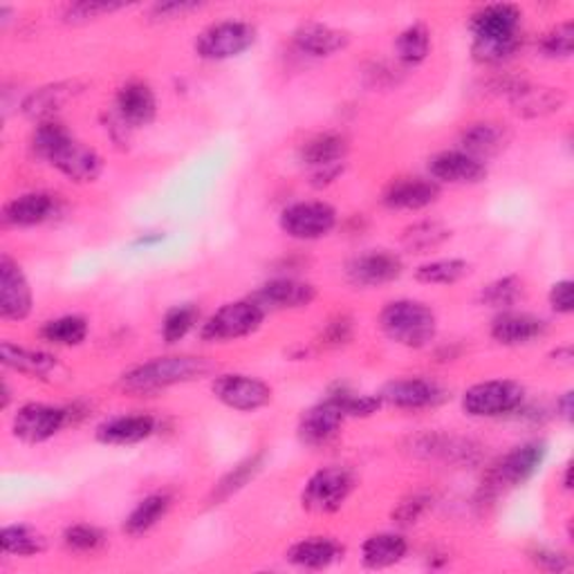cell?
<instances>
[{"label": "cell", "mask_w": 574, "mask_h": 574, "mask_svg": "<svg viewBox=\"0 0 574 574\" xmlns=\"http://www.w3.org/2000/svg\"><path fill=\"white\" fill-rule=\"evenodd\" d=\"M29 147L36 158L46 160L70 183L90 185L103 173L101 155L88 144L79 141L57 120L36 124Z\"/></svg>", "instance_id": "6da1fadb"}, {"label": "cell", "mask_w": 574, "mask_h": 574, "mask_svg": "<svg viewBox=\"0 0 574 574\" xmlns=\"http://www.w3.org/2000/svg\"><path fill=\"white\" fill-rule=\"evenodd\" d=\"M523 12L512 3H491L472 16V54L483 65L510 61L523 46Z\"/></svg>", "instance_id": "7a4b0ae2"}, {"label": "cell", "mask_w": 574, "mask_h": 574, "mask_svg": "<svg viewBox=\"0 0 574 574\" xmlns=\"http://www.w3.org/2000/svg\"><path fill=\"white\" fill-rule=\"evenodd\" d=\"M211 371L213 364L204 357L169 354V357H155L151 362H144L126 371L120 377V386L130 395H153L171 386L202 379Z\"/></svg>", "instance_id": "3957f363"}, {"label": "cell", "mask_w": 574, "mask_h": 574, "mask_svg": "<svg viewBox=\"0 0 574 574\" xmlns=\"http://www.w3.org/2000/svg\"><path fill=\"white\" fill-rule=\"evenodd\" d=\"M379 328L392 344L422 350L438 337V316L434 308L422 301L398 299L382 308Z\"/></svg>", "instance_id": "277c9868"}, {"label": "cell", "mask_w": 574, "mask_h": 574, "mask_svg": "<svg viewBox=\"0 0 574 574\" xmlns=\"http://www.w3.org/2000/svg\"><path fill=\"white\" fill-rule=\"evenodd\" d=\"M464 415L476 420H498L521 413L525 407V388L514 379L478 382L462 392Z\"/></svg>", "instance_id": "5b68a950"}, {"label": "cell", "mask_w": 574, "mask_h": 574, "mask_svg": "<svg viewBox=\"0 0 574 574\" xmlns=\"http://www.w3.org/2000/svg\"><path fill=\"white\" fill-rule=\"evenodd\" d=\"M265 316V308H261L254 299L225 303L202 323L200 339L207 344H229L245 339L263 328Z\"/></svg>", "instance_id": "8992f818"}, {"label": "cell", "mask_w": 574, "mask_h": 574, "mask_svg": "<svg viewBox=\"0 0 574 574\" xmlns=\"http://www.w3.org/2000/svg\"><path fill=\"white\" fill-rule=\"evenodd\" d=\"M548 458V442L546 440H527L512 451L502 456L491 470L487 472L485 487L494 494L516 489L527 485Z\"/></svg>", "instance_id": "52a82bcc"}, {"label": "cell", "mask_w": 574, "mask_h": 574, "mask_svg": "<svg viewBox=\"0 0 574 574\" xmlns=\"http://www.w3.org/2000/svg\"><path fill=\"white\" fill-rule=\"evenodd\" d=\"M352 491L354 474L348 466L330 464L308 478L301 491V506L312 514H335L346 506Z\"/></svg>", "instance_id": "ba28073f"}, {"label": "cell", "mask_w": 574, "mask_h": 574, "mask_svg": "<svg viewBox=\"0 0 574 574\" xmlns=\"http://www.w3.org/2000/svg\"><path fill=\"white\" fill-rule=\"evenodd\" d=\"M257 27L247 21H221L204 27L196 39V54L204 61H229L257 43Z\"/></svg>", "instance_id": "9c48e42d"}, {"label": "cell", "mask_w": 574, "mask_h": 574, "mask_svg": "<svg viewBox=\"0 0 574 574\" xmlns=\"http://www.w3.org/2000/svg\"><path fill=\"white\" fill-rule=\"evenodd\" d=\"M339 223L337 209L323 200H303L280 211V232L301 242L326 238Z\"/></svg>", "instance_id": "30bf717a"}, {"label": "cell", "mask_w": 574, "mask_h": 574, "mask_svg": "<svg viewBox=\"0 0 574 574\" xmlns=\"http://www.w3.org/2000/svg\"><path fill=\"white\" fill-rule=\"evenodd\" d=\"M211 392L221 404L238 413L261 411L274 398V390L267 382L245 373H225L213 377Z\"/></svg>", "instance_id": "8fae6325"}, {"label": "cell", "mask_w": 574, "mask_h": 574, "mask_svg": "<svg viewBox=\"0 0 574 574\" xmlns=\"http://www.w3.org/2000/svg\"><path fill=\"white\" fill-rule=\"evenodd\" d=\"M70 422V409L43 402H29L14 413L12 434L25 445H43L59 436Z\"/></svg>", "instance_id": "7c38bea8"}, {"label": "cell", "mask_w": 574, "mask_h": 574, "mask_svg": "<svg viewBox=\"0 0 574 574\" xmlns=\"http://www.w3.org/2000/svg\"><path fill=\"white\" fill-rule=\"evenodd\" d=\"M379 398L384 404L402 409V411H424V409H436L447 402L449 392L434 379L426 377H404V379H392L388 382Z\"/></svg>", "instance_id": "4fadbf2b"}, {"label": "cell", "mask_w": 574, "mask_h": 574, "mask_svg": "<svg viewBox=\"0 0 574 574\" xmlns=\"http://www.w3.org/2000/svg\"><path fill=\"white\" fill-rule=\"evenodd\" d=\"M346 420L348 417H346L344 409L339 407V402L333 398V395H328L326 400H321L314 407H310L308 411H303V415L299 417L297 436H299L301 445H305L310 449L326 447L339 436V430H341Z\"/></svg>", "instance_id": "5bb4252c"}, {"label": "cell", "mask_w": 574, "mask_h": 574, "mask_svg": "<svg viewBox=\"0 0 574 574\" xmlns=\"http://www.w3.org/2000/svg\"><path fill=\"white\" fill-rule=\"evenodd\" d=\"M404 274L402 259L388 249H373L346 265V278L354 287H382Z\"/></svg>", "instance_id": "9a60e30c"}, {"label": "cell", "mask_w": 574, "mask_h": 574, "mask_svg": "<svg viewBox=\"0 0 574 574\" xmlns=\"http://www.w3.org/2000/svg\"><path fill=\"white\" fill-rule=\"evenodd\" d=\"M34 297L27 276L10 257H0V316L5 321H25L32 314Z\"/></svg>", "instance_id": "2e32d148"}, {"label": "cell", "mask_w": 574, "mask_h": 574, "mask_svg": "<svg viewBox=\"0 0 574 574\" xmlns=\"http://www.w3.org/2000/svg\"><path fill=\"white\" fill-rule=\"evenodd\" d=\"M548 321L541 316L519 310H502L494 316L489 335L500 346L519 348L544 339L548 335Z\"/></svg>", "instance_id": "e0dca14e"}, {"label": "cell", "mask_w": 574, "mask_h": 574, "mask_svg": "<svg viewBox=\"0 0 574 574\" xmlns=\"http://www.w3.org/2000/svg\"><path fill=\"white\" fill-rule=\"evenodd\" d=\"M440 185L430 177H398L382 194V204L390 211H422L438 202Z\"/></svg>", "instance_id": "ac0fdd59"}, {"label": "cell", "mask_w": 574, "mask_h": 574, "mask_svg": "<svg viewBox=\"0 0 574 574\" xmlns=\"http://www.w3.org/2000/svg\"><path fill=\"white\" fill-rule=\"evenodd\" d=\"M428 173L438 185H481L487 164L464 151H442L428 160Z\"/></svg>", "instance_id": "d6986e66"}, {"label": "cell", "mask_w": 574, "mask_h": 574, "mask_svg": "<svg viewBox=\"0 0 574 574\" xmlns=\"http://www.w3.org/2000/svg\"><path fill=\"white\" fill-rule=\"evenodd\" d=\"M251 299H254L261 308H265V312L301 310V308H310L316 301V287L299 278H274L263 283Z\"/></svg>", "instance_id": "ffe728a7"}, {"label": "cell", "mask_w": 574, "mask_h": 574, "mask_svg": "<svg viewBox=\"0 0 574 574\" xmlns=\"http://www.w3.org/2000/svg\"><path fill=\"white\" fill-rule=\"evenodd\" d=\"M158 420L149 413L117 415L97 426L95 438L105 447H130L155 436Z\"/></svg>", "instance_id": "44dd1931"}, {"label": "cell", "mask_w": 574, "mask_h": 574, "mask_svg": "<svg viewBox=\"0 0 574 574\" xmlns=\"http://www.w3.org/2000/svg\"><path fill=\"white\" fill-rule=\"evenodd\" d=\"M115 115L128 128L149 126L158 115L153 88L144 82H126L115 95Z\"/></svg>", "instance_id": "7402d4cb"}, {"label": "cell", "mask_w": 574, "mask_h": 574, "mask_svg": "<svg viewBox=\"0 0 574 574\" xmlns=\"http://www.w3.org/2000/svg\"><path fill=\"white\" fill-rule=\"evenodd\" d=\"M59 211V202L52 194L46 191H29L16 196L3 207V223L8 227H36L52 221Z\"/></svg>", "instance_id": "603a6c76"}, {"label": "cell", "mask_w": 574, "mask_h": 574, "mask_svg": "<svg viewBox=\"0 0 574 574\" xmlns=\"http://www.w3.org/2000/svg\"><path fill=\"white\" fill-rule=\"evenodd\" d=\"M292 39L299 52L314 57V59L333 57L350 46L348 32L326 25V23H303L297 27Z\"/></svg>", "instance_id": "cb8c5ba5"}, {"label": "cell", "mask_w": 574, "mask_h": 574, "mask_svg": "<svg viewBox=\"0 0 574 574\" xmlns=\"http://www.w3.org/2000/svg\"><path fill=\"white\" fill-rule=\"evenodd\" d=\"M510 101L516 115L525 120H536L559 113L565 105V92L561 88H544L521 79L519 86L510 92Z\"/></svg>", "instance_id": "d4e9b609"}, {"label": "cell", "mask_w": 574, "mask_h": 574, "mask_svg": "<svg viewBox=\"0 0 574 574\" xmlns=\"http://www.w3.org/2000/svg\"><path fill=\"white\" fill-rule=\"evenodd\" d=\"M344 557V546L330 536H308L290 546L285 552V561L303 570H323L330 567Z\"/></svg>", "instance_id": "484cf974"}, {"label": "cell", "mask_w": 574, "mask_h": 574, "mask_svg": "<svg viewBox=\"0 0 574 574\" xmlns=\"http://www.w3.org/2000/svg\"><path fill=\"white\" fill-rule=\"evenodd\" d=\"M82 92V86L75 82H61V84H50L39 90H34L27 95L23 101V115L36 124H43L54 120V115L61 111V108L75 99Z\"/></svg>", "instance_id": "4316f807"}, {"label": "cell", "mask_w": 574, "mask_h": 574, "mask_svg": "<svg viewBox=\"0 0 574 574\" xmlns=\"http://www.w3.org/2000/svg\"><path fill=\"white\" fill-rule=\"evenodd\" d=\"M350 151V144L341 133H319L303 141V147L299 149V160L312 171L328 169L337 164H346Z\"/></svg>", "instance_id": "83f0119b"}, {"label": "cell", "mask_w": 574, "mask_h": 574, "mask_svg": "<svg viewBox=\"0 0 574 574\" xmlns=\"http://www.w3.org/2000/svg\"><path fill=\"white\" fill-rule=\"evenodd\" d=\"M510 135H508V128L502 124H496V122H476V124H470L462 135H460V144L464 153H470L472 158L485 162L494 155H498L502 149H506Z\"/></svg>", "instance_id": "f1b7e54d"}, {"label": "cell", "mask_w": 574, "mask_h": 574, "mask_svg": "<svg viewBox=\"0 0 574 574\" xmlns=\"http://www.w3.org/2000/svg\"><path fill=\"white\" fill-rule=\"evenodd\" d=\"M409 554V541L400 532L371 534L362 544V563L369 570H386L404 561Z\"/></svg>", "instance_id": "f546056e"}, {"label": "cell", "mask_w": 574, "mask_h": 574, "mask_svg": "<svg viewBox=\"0 0 574 574\" xmlns=\"http://www.w3.org/2000/svg\"><path fill=\"white\" fill-rule=\"evenodd\" d=\"M0 357H3V364L21 375L27 377H48L52 371H57L59 362L52 352L46 350H34V348H23L12 341L0 344Z\"/></svg>", "instance_id": "4dcf8cb0"}, {"label": "cell", "mask_w": 574, "mask_h": 574, "mask_svg": "<svg viewBox=\"0 0 574 574\" xmlns=\"http://www.w3.org/2000/svg\"><path fill=\"white\" fill-rule=\"evenodd\" d=\"M173 498L166 491H155L144 496L124 521V532L128 536H141L151 532L171 510Z\"/></svg>", "instance_id": "1f68e13d"}, {"label": "cell", "mask_w": 574, "mask_h": 574, "mask_svg": "<svg viewBox=\"0 0 574 574\" xmlns=\"http://www.w3.org/2000/svg\"><path fill=\"white\" fill-rule=\"evenodd\" d=\"M263 466H265V453L263 451L238 462L232 472H227L219 483H215V487L209 496L211 506H223L225 500H229L232 496L242 491L251 481L261 474Z\"/></svg>", "instance_id": "d6a6232c"}, {"label": "cell", "mask_w": 574, "mask_h": 574, "mask_svg": "<svg viewBox=\"0 0 574 574\" xmlns=\"http://www.w3.org/2000/svg\"><path fill=\"white\" fill-rule=\"evenodd\" d=\"M88 321L79 314H63L57 319H50L43 323L41 328V337L43 341L52 344V346H63V348H72V346H82L88 339Z\"/></svg>", "instance_id": "836d02e7"}, {"label": "cell", "mask_w": 574, "mask_h": 574, "mask_svg": "<svg viewBox=\"0 0 574 574\" xmlns=\"http://www.w3.org/2000/svg\"><path fill=\"white\" fill-rule=\"evenodd\" d=\"M415 453L426 458H442L449 462H470L476 458V449L470 440H458L447 436H420L413 440Z\"/></svg>", "instance_id": "e575fe53"}, {"label": "cell", "mask_w": 574, "mask_h": 574, "mask_svg": "<svg viewBox=\"0 0 574 574\" xmlns=\"http://www.w3.org/2000/svg\"><path fill=\"white\" fill-rule=\"evenodd\" d=\"M451 238V229L438 221H420L402 232V245L411 254H428Z\"/></svg>", "instance_id": "d590c367"}, {"label": "cell", "mask_w": 574, "mask_h": 574, "mask_svg": "<svg viewBox=\"0 0 574 574\" xmlns=\"http://www.w3.org/2000/svg\"><path fill=\"white\" fill-rule=\"evenodd\" d=\"M0 546H3L5 554L12 557H36L46 552L48 544L46 536L29 525H5L3 534H0Z\"/></svg>", "instance_id": "8d00e7d4"}, {"label": "cell", "mask_w": 574, "mask_h": 574, "mask_svg": "<svg viewBox=\"0 0 574 574\" xmlns=\"http://www.w3.org/2000/svg\"><path fill=\"white\" fill-rule=\"evenodd\" d=\"M430 54V32L422 23H413L395 39V57L404 65H420Z\"/></svg>", "instance_id": "74e56055"}, {"label": "cell", "mask_w": 574, "mask_h": 574, "mask_svg": "<svg viewBox=\"0 0 574 574\" xmlns=\"http://www.w3.org/2000/svg\"><path fill=\"white\" fill-rule=\"evenodd\" d=\"M481 303L491 310H512L523 299V280L519 276H500L481 290Z\"/></svg>", "instance_id": "f35d334b"}, {"label": "cell", "mask_w": 574, "mask_h": 574, "mask_svg": "<svg viewBox=\"0 0 574 574\" xmlns=\"http://www.w3.org/2000/svg\"><path fill=\"white\" fill-rule=\"evenodd\" d=\"M470 263L462 259H438L422 263L415 270V280L424 285H456L470 274Z\"/></svg>", "instance_id": "ab89813d"}, {"label": "cell", "mask_w": 574, "mask_h": 574, "mask_svg": "<svg viewBox=\"0 0 574 574\" xmlns=\"http://www.w3.org/2000/svg\"><path fill=\"white\" fill-rule=\"evenodd\" d=\"M200 323V310L194 303L171 308L162 319V339L169 346L183 341Z\"/></svg>", "instance_id": "60d3db41"}, {"label": "cell", "mask_w": 574, "mask_h": 574, "mask_svg": "<svg viewBox=\"0 0 574 574\" xmlns=\"http://www.w3.org/2000/svg\"><path fill=\"white\" fill-rule=\"evenodd\" d=\"M328 395H333V398L339 402V407L344 409L346 417H371L384 407L379 395L354 392V390H350L346 386H337Z\"/></svg>", "instance_id": "b9f144b4"}, {"label": "cell", "mask_w": 574, "mask_h": 574, "mask_svg": "<svg viewBox=\"0 0 574 574\" xmlns=\"http://www.w3.org/2000/svg\"><path fill=\"white\" fill-rule=\"evenodd\" d=\"M538 52H541L546 59H554V61L570 59L574 52V23L563 21L552 29H548L541 36V41H538Z\"/></svg>", "instance_id": "7bdbcfd3"}, {"label": "cell", "mask_w": 574, "mask_h": 574, "mask_svg": "<svg viewBox=\"0 0 574 574\" xmlns=\"http://www.w3.org/2000/svg\"><path fill=\"white\" fill-rule=\"evenodd\" d=\"M61 541L70 552L88 554V552H97L99 548L105 546V534L90 523H75V525H70L63 529Z\"/></svg>", "instance_id": "ee69618b"}, {"label": "cell", "mask_w": 574, "mask_h": 574, "mask_svg": "<svg viewBox=\"0 0 574 574\" xmlns=\"http://www.w3.org/2000/svg\"><path fill=\"white\" fill-rule=\"evenodd\" d=\"M120 10H126V3H111V0H82V3L65 5L63 21L72 25H84L101 16H111Z\"/></svg>", "instance_id": "f6af8a7d"}, {"label": "cell", "mask_w": 574, "mask_h": 574, "mask_svg": "<svg viewBox=\"0 0 574 574\" xmlns=\"http://www.w3.org/2000/svg\"><path fill=\"white\" fill-rule=\"evenodd\" d=\"M352 319L348 314H337L326 323L319 339L326 348H341L352 339Z\"/></svg>", "instance_id": "bcb514c9"}, {"label": "cell", "mask_w": 574, "mask_h": 574, "mask_svg": "<svg viewBox=\"0 0 574 574\" xmlns=\"http://www.w3.org/2000/svg\"><path fill=\"white\" fill-rule=\"evenodd\" d=\"M426 508H428V496L413 494V496L404 498L398 506V510L392 512V523L413 525L420 521V516L426 512Z\"/></svg>", "instance_id": "7dc6e473"}, {"label": "cell", "mask_w": 574, "mask_h": 574, "mask_svg": "<svg viewBox=\"0 0 574 574\" xmlns=\"http://www.w3.org/2000/svg\"><path fill=\"white\" fill-rule=\"evenodd\" d=\"M548 303L557 314H572L574 312V283L570 278H561L550 287Z\"/></svg>", "instance_id": "c3c4849f"}, {"label": "cell", "mask_w": 574, "mask_h": 574, "mask_svg": "<svg viewBox=\"0 0 574 574\" xmlns=\"http://www.w3.org/2000/svg\"><path fill=\"white\" fill-rule=\"evenodd\" d=\"M202 5L200 3H187V0H171V3H155L151 8V16L158 21H173L183 18L191 12H198Z\"/></svg>", "instance_id": "681fc988"}, {"label": "cell", "mask_w": 574, "mask_h": 574, "mask_svg": "<svg viewBox=\"0 0 574 574\" xmlns=\"http://www.w3.org/2000/svg\"><path fill=\"white\" fill-rule=\"evenodd\" d=\"M532 563L538 567V570H546V572H565L570 570V559L561 552H554V550H536L532 557Z\"/></svg>", "instance_id": "f907efd6"}, {"label": "cell", "mask_w": 574, "mask_h": 574, "mask_svg": "<svg viewBox=\"0 0 574 574\" xmlns=\"http://www.w3.org/2000/svg\"><path fill=\"white\" fill-rule=\"evenodd\" d=\"M344 171H346V164H337V166L312 171V187H316V189L330 187L333 183H337V179L344 175Z\"/></svg>", "instance_id": "816d5d0a"}, {"label": "cell", "mask_w": 574, "mask_h": 574, "mask_svg": "<svg viewBox=\"0 0 574 574\" xmlns=\"http://www.w3.org/2000/svg\"><path fill=\"white\" fill-rule=\"evenodd\" d=\"M557 411H559V415H561L563 422L572 424V417H574V392L572 390H565L561 395L559 402H557Z\"/></svg>", "instance_id": "f5cc1de1"}, {"label": "cell", "mask_w": 574, "mask_h": 574, "mask_svg": "<svg viewBox=\"0 0 574 574\" xmlns=\"http://www.w3.org/2000/svg\"><path fill=\"white\" fill-rule=\"evenodd\" d=\"M554 362L557 364H563V366H572V346H563V348H557L552 352Z\"/></svg>", "instance_id": "db71d44e"}, {"label": "cell", "mask_w": 574, "mask_h": 574, "mask_svg": "<svg viewBox=\"0 0 574 574\" xmlns=\"http://www.w3.org/2000/svg\"><path fill=\"white\" fill-rule=\"evenodd\" d=\"M164 240V234H144V236H139L133 245L135 247H149V245H158V242H162Z\"/></svg>", "instance_id": "11a10c76"}, {"label": "cell", "mask_w": 574, "mask_h": 574, "mask_svg": "<svg viewBox=\"0 0 574 574\" xmlns=\"http://www.w3.org/2000/svg\"><path fill=\"white\" fill-rule=\"evenodd\" d=\"M563 489H565V491L572 489V466H570V464L565 466V474H563Z\"/></svg>", "instance_id": "9f6ffc18"}, {"label": "cell", "mask_w": 574, "mask_h": 574, "mask_svg": "<svg viewBox=\"0 0 574 574\" xmlns=\"http://www.w3.org/2000/svg\"><path fill=\"white\" fill-rule=\"evenodd\" d=\"M10 400H12V390H10V384L3 379V409L10 407Z\"/></svg>", "instance_id": "6f0895ef"}]
</instances>
